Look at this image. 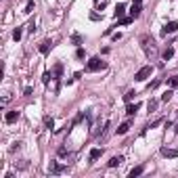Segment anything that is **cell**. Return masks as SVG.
Wrapping results in <instances>:
<instances>
[{"mask_svg": "<svg viewBox=\"0 0 178 178\" xmlns=\"http://www.w3.org/2000/svg\"><path fill=\"white\" fill-rule=\"evenodd\" d=\"M19 120V111H8L6 115H4V122L6 124H13V122H17Z\"/></svg>", "mask_w": 178, "mask_h": 178, "instance_id": "obj_8", "label": "cell"}, {"mask_svg": "<svg viewBox=\"0 0 178 178\" xmlns=\"http://www.w3.org/2000/svg\"><path fill=\"white\" fill-rule=\"evenodd\" d=\"M122 161H124V157H122V155H115V157L109 159V168H115V166H120Z\"/></svg>", "mask_w": 178, "mask_h": 178, "instance_id": "obj_11", "label": "cell"}, {"mask_svg": "<svg viewBox=\"0 0 178 178\" xmlns=\"http://www.w3.org/2000/svg\"><path fill=\"white\" fill-rule=\"evenodd\" d=\"M61 71H63V65H61V63H59V65H55V69H52V76H55V80L61 76Z\"/></svg>", "mask_w": 178, "mask_h": 178, "instance_id": "obj_19", "label": "cell"}, {"mask_svg": "<svg viewBox=\"0 0 178 178\" xmlns=\"http://www.w3.org/2000/svg\"><path fill=\"white\" fill-rule=\"evenodd\" d=\"M107 2H109V0H94V4H96V11H103V8L107 6Z\"/></svg>", "mask_w": 178, "mask_h": 178, "instance_id": "obj_20", "label": "cell"}, {"mask_svg": "<svg viewBox=\"0 0 178 178\" xmlns=\"http://www.w3.org/2000/svg\"><path fill=\"white\" fill-rule=\"evenodd\" d=\"M140 13H142V6H140L138 2H132V6H130L128 15H130L132 19H138V17H140Z\"/></svg>", "mask_w": 178, "mask_h": 178, "instance_id": "obj_5", "label": "cell"}, {"mask_svg": "<svg viewBox=\"0 0 178 178\" xmlns=\"http://www.w3.org/2000/svg\"><path fill=\"white\" fill-rule=\"evenodd\" d=\"M126 15V4L124 2H117V6H115V13H113V17L115 19H120V17H124Z\"/></svg>", "mask_w": 178, "mask_h": 178, "instance_id": "obj_7", "label": "cell"}, {"mask_svg": "<svg viewBox=\"0 0 178 178\" xmlns=\"http://www.w3.org/2000/svg\"><path fill=\"white\" fill-rule=\"evenodd\" d=\"M67 168L63 166V164H57V161H50V166H48V172L50 174H61V172H65Z\"/></svg>", "mask_w": 178, "mask_h": 178, "instance_id": "obj_4", "label": "cell"}, {"mask_svg": "<svg viewBox=\"0 0 178 178\" xmlns=\"http://www.w3.org/2000/svg\"><path fill=\"white\" fill-rule=\"evenodd\" d=\"M170 98H172V90H168V92H166V94L161 96V101H164V103H168Z\"/></svg>", "mask_w": 178, "mask_h": 178, "instance_id": "obj_26", "label": "cell"}, {"mask_svg": "<svg viewBox=\"0 0 178 178\" xmlns=\"http://www.w3.org/2000/svg\"><path fill=\"white\" fill-rule=\"evenodd\" d=\"M140 42H142V48L147 50V55H149V57L155 52V44H153V38H151V36H142V38H140Z\"/></svg>", "mask_w": 178, "mask_h": 178, "instance_id": "obj_3", "label": "cell"}, {"mask_svg": "<svg viewBox=\"0 0 178 178\" xmlns=\"http://www.w3.org/2000/svg\"><path fill=\"white\" fill-rule=\"evenodd\" d=\"M161 122H164V120H155V122H153V124H151V126H147V128H155V126H159V124H161Z\"/></svg>", "mask_w": 178, "mask_h": 178, "instance_id": "obj_30", "label": "cell"}, {"mask_svg": "<svg viewBox=\"0 0 178 178\" xmlns=\"http://www.w3.org/2000/svg\"><path fill=\"white\" fill-rule=\"evenodd\" d=\"M32 92H34V90H32V88H30V86H27V88H25V90H23V94H25V96H32Z\"/></svg>", "mask_w": 178, "mask_h": 178, "instance_id": "obj_31", "label": "cell"}, {"mask_svg": "<svg viewBox=\"0 0 178 178\" xmlns=\"http://www.w3.org/2000/svg\"><path fill=\"white\" fill-rule=\"evenodd\" d=\"M161 57H164V61L172 59V57H174V48H172V46H168V48H166V50L161 52Z\"/></svg>", "mask_w": 178, "mask_h": 178, "instance_id": "obj_14", "label": "cell"}, {"mask_svg": "<svg viewBox=\"0 0 178 178\" xmlns=\"http://www.w3.org/2000/svg\"><path fill=\"white\" fill-rule=\"evenodd\" d=\"M168 84H170V86H172V88H176V86H178V76H172V78H170V82H168Z\"/></svg>", "mask_w": 178, "mask_h": 178, "instance_id": "obj_24", "label": "cell"}, {"mask_svg": "<svg viewBox=\"0 0 178 178\" xmlns=\"http://www.w3.org/2000/svg\"><path fill=\"white\" fill-rule=\"evenodd\" d=\"M174 32H178V21H170V23L161 30V36H168V34H174Z\"/></svg>", "mask_w": 178, "mask_h": 178, "instance_id": "obj_6", "label": "cell"}, {"mask_svg": "<svg viewBox=\"0 0 178 178\" xmlns=\"http://www.w3.org/2000/svg\"><path fill=\"white\" fill-rule=\"evenodd\" d=\"M132 2H138V4H140V2H142V0H132Z\"/></svg>", "mask_w": 178, "mask_h": 178, "instance_id": "obj_32", "label": "cell"}, {"mask_svg": "<svg viewBox=\"0 0 178 178\" xmlns=\"http://www.w3.org/2000/svg\"><path fill=\"white\" fill-rule=\"evenodd\" d=\"M105 67H107V63H105V61H101L98 57H92V59L88 61V65H86V69H88V71H98V69H105Z\"/></svg>", "mask_w": 178, "mask_h": 178, "instance_id": "obj_1", "label": "cell"}, {"mask_svg": "<svg viewBox=\"0 0 178 178\" xmlns=\"http://www.w3.org/2000/svg\"><path fill=\"white\" fill-rule=\"evenodd\" d=\"M151 73H153V67H151V65H145V67H140V69L136 71L134 80H136V82H145V80L151 76Z\"/></svg>", "mask_w": 178, "mask_h": 178, "instance_id": "obj_2", "label": "cell"}, {"mask_svg": "<svg viewBox=\"0 0 178 178\" xmlns=\"http://www.w3.org/2000/svg\"><path fill=\"white\" fill-rule=\"evenodd\" d=\"M128 130H130V122H124V124L117 126V134H126Z\"/></svg>", "mask_w": 178, "mask_h": 178, "instance_id": "obj_15", "label": "cell"}, {"mask_svg": "<svg viewBox=\"0 0 178 178\" xmlns=\"http://www.w3.org/2000/svg\"><path fill=\"white\" fill-rule=\"evenodd\" d=\"M147 107H149V111H155V109H157V101H155V98H151V101L147 103Z\"/></svg>", "mask_w": 178, "mask_h": 178, "instance_id": "obj_22", "label": "cell"}, {"mask_svg": "<svg viewBox=\"0 0 178 178\" xmlns=\"http://www.w3.org/2000/svg\"><path fill=\"white\" fill-rule=\"evenodd\" d=\"M50 46H52V42H50V40H44L42 44L38 46V50H40L42 55H48V50H50Z\"/></svg>", "mask_w": 178, "mask_h": 178, "instance_id": "obj_10", "label": "cell"}, {"mask_svg": "<svg viewBox=\"0 0 178 178\" xmlns=\"http://www.w3.org/2000/svg\"><path fill=\"white\" fill-rule=\"evenodd\" d=\"M76 57H78V59H84V57H86V50H84V48H78V50H76Z\"/></svg>", "mask_w": 178, "mask_h": 178, "instance_id": "obj_25", "label": "cell"}, {"mask_svg": "<svg viewBox=\"0 0 178 178\" xmlns=\"http://www.w3.org/2000/svg\"><path fill=\"white\" fill-rule=\"evenodd\" d=\"M161 155H166V157H178V149H168V147H164V149H161Z\"/></svg>", "mask_w": 178, "mask_h": 178, "instance_id": "obj_9", "label": "cell"}, {"mask_svg": "<svg viewBox=\"0 0 178 178\" xmlns=\"http://www.w3.org/2000/svg\"><path fill=\"white\" fill-rule=\"evenodd\" d=\"M101 153H103V149H92L90 151V161H96L101 157Z\"/></svg>", "mask_w": 178, "mask_h": 178, "instance_id": "obj_16", "label": "cell"}, {"mask_svg": "<svg viewBox=\"0 0 178 178\" xmlns=\"http://www.w3.org/2000/svg\"><path fill=\"white\" fill-rule=\"evenodd\" d=\"M21 36H23V30H21V27H17V30L13 32V40H17V42H19V40H21Z\"/></svg>", "mask_w": 178, "mask_h": 178, "instance_id": "obj_18", "label": "cell"}, {"mask_svg": "<svg viewBox=\"0 0 178 178\" xmlns=\"http://www.w3.org/2000/svg\"><path fill=\"white\" fill-rule=\"evenodd\" d=\"M50 80H55V76H52L50 71H44V76H42V82H44V84H48Z\"/></svg>", "mask_w": 178, "mask_h": 178, "instance_id": "obj_21", "label": "cell"}, {"mask_svg": "<svg viewBox=\"0 0 178 178\" xmlns=\"http://www.w3.org/2000/svg\"><path fill=\"white\" fill-rule=\"evenodd\" d=\"M71 40H73V42H76V44H80V42H82V38H80V36H78V34H73V38H71Z\"/></svg>", "mask_w": 178, "mask_h": 178, "instance_id": "obj_29", "label": "cell"}, {"mask_svg": "<svg viewBox=\"0 0 178 178\" xmlns=\"http://www.w3.org/2000/svg\"><path fill=\"white\" fill-rule=\"evenodd\" d=\"M44 124H46V128H52V126H55V122H52V117H46V120H44Z\"/></svg>", "mask_w": 178, "mask_h": 178, "instance_id": "obj_28", "label": "cell"}, {"mask_svg": "<svg viewBox=\"0 0 178 178\" xmlns=\"http://www.w3.org/2000/svg\"><path fill=\"white\" fill-rule=\"evenodd\" d=\"M32 11H34V0H30L27 6H25V13H32Z\"/></svg>", "mask_w": 178, "mask_h": 178, "instance_id": "obj_27", "label": "cell"}, {"mask_svg": "<svg viewBox=\"0 0 178 178\" xmlns=\"http://www.w3.org/2000/svg\"><path fill=\"white\" fill-rule=\"evenodd\" d=\"M138 109H140V105H138V103H134V105H128V107H126V115H134Z\"/></svg>", "mask_w": 178, "mask_h": 178, "instance_id": "obj_13", "label": "cell"}, {"mask_svg": "<svg viewBox=\"0 0 178 178\" xmlns=\"http://www.w3.org/2000/svg\"><path fill=\"white\" fill-rule=\"evenodd\" d=\"M132 21H134V19L128 15V17H120V21H117V23H120V25H130Z\"/></svg>", "mask_w": 178, "mask_h": 178, "instance_id": "obj_17", "label": "cell"}, {"mask_svg": "<svg viewBox=\"0 0 178 178\" xmlns=\"http://www.w3.org/2000/svg\"><path fill=\"white\" fill-rule=\"evenodd\" d=\"M145 172V166H136V168H132L130 170V178H136V176H140Z\"/></svg>", "mask_w": 178, "mask_h": 178, "instance_id": "obj_12", "label": "cell"}, {"mask_svg": "<svg viewBox=\"0 0 178 178\" xmlns=\"http://www.w3.org/2000/svg\"><path fill=\"white\" fill-rule=\"evenodd\" d=\"M134 94H136L134 90H130V92H126V94H124V101H128V103H130V101L134 98Z\"/></svg>", "mask_w": 178, "mask_h": 178, "instance_id": "obj_23", "label": "cell"}]
</instances>
